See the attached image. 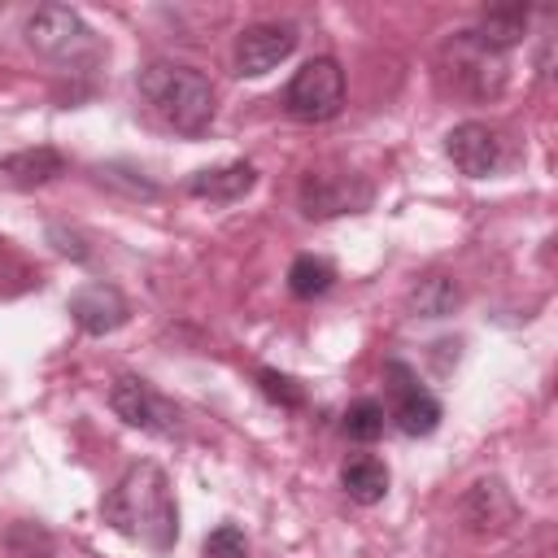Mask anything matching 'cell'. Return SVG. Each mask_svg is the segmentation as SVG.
I'll return each instance as SVG.
<instances>
[{
	"label": "cell",
	"mask_w": 558,
	"mask_h": 558,
	"mask_svg": "<svg viewBox=\"0 0 558 558\" xmlns=\"http://www.w3.org/2000/svg\"><path fill=\"white\" fill-rule=\"evenodd\" d=\"M384 423H388V414H384V405L371 401V397H362V401H353V405L344 410V436H349V440L371 445V440L384 436Z\"/></svg>",
	"instance_id": "cell-18"
},
{
	"label": "cell",
	"mask_w": 558,
	"mask_h": 558,
	"mask_svg": "<svg viewBox=\"0 0 558 558\" xmlns=\"http://www.w3.org/2000/svg\"><path fill=\"white\" fill-rule=\"evenodd\" d=\"M257 183V170L248 161H231V166H214V170H196L187 179V192L201 196V201H240L244 192H253Z\"/></svg>",
	"instance_id": "cell-14"
},
{
	"label": "cell",
	"mask_w": 558,
	"mask_h": 558,
	"mask_svg": "<svg viewBox=\"0 0 558 558\" xmlns=\"http://www.w3.org/2000/svg\"><path fill=\"white\" fill-rule=\"evenodd\" d=\"M201 558H248V541H244V532H240L235 523H218V527L205 536Z\"/></svg>",
	"instance_id": "cell-20"
},
{
	"label": "cell",
	"mask_w": 558,
	"mask_h": 558,
	"mask_svg": "<svg viewBox=\"0 0 558 558\" xmlns=\"http://www.w3.org/2000/svg\"><path fill=\"white\" fill-rule=\"evenodd\" d=\"M131 305L126 296L113 288V283H83L74 296H70V318L78 323V331L87 336H109L126 323Z\"/></svg>",
	"instance_id": "cell-11"
},
{
	"label": "cell",
	"mask_w": 558,
	"mask_h": 558,
	"mask_svg": "<svg viewBox=\"0 0 558 558\" xmlns=\"http://www.w3.org/2000/svg\"><path fill=\"white\" fill-rule=\"evenodd\" d=\"M371 183L362 174H323L310 170L301 179V214L305 218H336V214H362L371 205Z\"/></svg>",
	"instance_id": "cell-7"
},
{
	"label": "cell",
	"mask_w": 558,
	"mask_h": 558,
	"mask_svg": "<svg viewBox=\"0 0 558 558\" xmlns=\"http://www.w3.org/2000/svg\"><path fill=\"white\" fill-rule=\"evenodd\" d=\"M340 105H344V70L336 57H310L283 92V109L296 122H327L340 113Z\"/></svg>",
	"instance_id": "cell-4"
},
{
	"label": "cell",
	"mask_w": 558,
	"mask_h": 558,
	"mask_svg": "<svg viewBox=\"0 0 558 558\" xmlns=\"http://www.w3.org/2000/svg\"><path fill=\"white\" fill-rule=\"evenodd\" d=\"M449 57H453V87L458 92H471V96H497L501 92V83H506V52L488 48L475 31L453 35Z\"/></svg>",
	"instance_id": "cell-6"
},
{
	"label": "cell",
	"mask_w": 558,
	"mask_h": 558,
	"mask_svg": "<svg viewBox=\"0 0 558 558\" xmlns=\"http://www.w3.org/2000/svg\"><path fill=\"white\" fill-rule=\"evenodd\" d=\"M458 514L471 532H506L514 523V497L501 480H475L458 501Z\"/></svg>",
	"instance_id": "cell-12"
},
{
	"label": "cell",
	"mask_w": 558,
	"mask_h": 558,
	"mask_svg": "<svg viewBox=\"0 0 558 558\" xmlns=\"http://www.w3.org/2000/svg\"><path fill=\"white\" fill-rule=\"evenodd\" d=\"M458 301H462V292H458V283L449 275H423L410 288V310L418 318H445V314L458 310Z\"/></svg>",
	"instance_id": "cell-16"
},
{
	"label": "cell",
	"mask_w": 558,
	"mask_h": 558,
	"mask_svg": "<svg viewBox=\"0 0 558 558\" xmlns=\"http://www.w3.org/2000/svg\"><path fill=\"white\" fill-rule=\"evenodd\" d=\"M445 153L466 179H488L506 161V140L488 122H458L445 135Z\"/></svg>",
	"instance_id": "cell-9"
},
{
	"label": "cell",
	"mask_w": 558,
	"mask_h": 558,
	"mask_svg": "<svg viewBox=\"0 0 558 558\" xmlns=\"http://www.w3.org/2000/svg\"><path fill=\"white\" fill-rule=\"evenodd\" d=\"M388 375L397 379V405H392V423L405 436H432L440 427V401L410 375V366L388 362Z\"/></svg>",
	"instance_id": "cell-10"
},
{
	"label": "cell",
	"mask_w": 558,
	"mask_h": 558,
	"mask_svg": "<svg viewBox=\"0 0 558 558\" xmlns=\"http://www.w3.org/2000/svg\"><path fill=\"white\" fill-rule=\"evenodd\" d=\"M22 35L52 65H92L100 57L96 31L70 4H44V9H35L26 17V26H22Z\"/></svg>",
	"instance_id": "cell-3"
},
{
	"label": "cell",
	"mask_w": 558,
	"mask_h": 558,
	"mask_svg": "<svg viewBox=\"0 0 558 558\" xmlns=\"http://www.w3.org/2000/svg\"><path fill=\"white\" fill-rule=\"evenodd\" d=\"M296 26L292 22H253L235 35V74L240 78H262L270 74L283 57L296 52Z\"/></svg>",
	"instance_id": "cell-8"
},
{
	"label": "cell",
	"mask_w": 558,
	"mask_h": 558,
	"mask_svg": "<svg viewBox=\"0 0 558 558\" xmlns=\"http://www.w3.org/2000/svg\"><path fill=\"white\" fill-rule=\"evenodd\" d=\"M340 488H344L357 506H375V501H384V493H388V466H384L379 458H353V462H344V471H340Z\"/></svg>",
	"instance_id": "cell-15"
},
{
	"label": "cell",
	"mask_w": 558,
	"mask_h": 558,
	"mask_svg": "<svg viewBox=\"0 0 558 558\" xmlns=\"http://www.w3.org/2000/svg\"><path fill=\"white\" fill-rule=\"evenodd\" d=\"M257 388L275 401V405H283V410H301L305 405V388L292 379V375H283V371H257Z\"/></svg>",
	"instance_id": "cell-19"
},
{
	"label": "cell",
	"mask_w": 558,
	"mask_h": 558,
	"mask_svg": "<svg viewBox=\"0 0 558 558\" xmlns=\"http://www.w3.org/2000/svg\"><path fill=\"white\" fill-rule=\"evenodd\" d=\"M48 235H52V240H57V248H61V253H70V257H78V262H83V257H87V248H83V244H78V235H70V231H65V227H48Z\"/></svg>",
	"instance_id": "cell-21"
},
{
	"label": "cell",
	"mask_w": 558,
	"mask_h": 558,
	"mask_svg": "<svg viewBox=\"0 0 558 558\" xmlns=\"http://www.w3.org/2000/svg\"><path fill=\"white\" fill-rule=\"evenodd\" d=\"M331 283H336V266H331L327 257L301 253V257L288 266V292H292V296H301V301H314V296H323Z\"/></svg>",
	"instance_id": "cell-17"
},
{
	"label": "cell",
	"mask_w": 558,
	"mask_h": 558,
	"mask_svg": "<svg viewBox=\"0 0 558 558\" xmlns=\"http://www.w3.org/2000/svg\"><path fill=\"white\" fill-rule=\"evenodd\" d=\"M96 174H100V183H109V179H118V174H113V166H109V170L100 166ZM126 192H131V196H157V187H153L148 179H126Z\"/></svg>",
	"instance_id": "cell-22"
},
{
	"label": "cell",
	"mask_w": 558,
	"mask_h": 558,
	"mask_svg": "<svg viewBox=\"0 0 558 558\" xmlns=\"http://www.w3.org/2000/svg\"><path fill=\"white\" fill-rule=\"evenodd\" d=\"M109 405H113V414H118L126 427H140V432H148V436H174V432H179V405L166 401V397H161L148 379H140V375L113 379Z\"/></svg>",
	"instance_id": "cell-5"
},
{
	"label": "cell",
	"mask_w": 558,
	"mask_h": 558,
	"mask_svg": "<svg viewBox=\"0 0 558 558\" xmlns=\"http://www.w3.org/2000/svg\"><path fill=\"white\" fill-rule=\"evenodd\" d=\"M61 170H65V157L52 144H35V148H22V153L0 157V179L9 187H44Z\"/></svg>",
	"instance_id": "cell-13"
},
{
	"label": "cell",
	"mask_w": 558,
	"mask_h": 558,
	"mask_svg": "<svg viewBox=\"0 0 558 558\" xmlns=\"http://www.w3.org/2000/svg\"><path fill=\"white\" fill-rule=\"evenodd\" d=\"M100 514L113 532L148 545L153 554H166L179 541V506H174L170 480L157 462L126 466V475L100 501Z\"/></svg>",
	"instance_id": "cell-1"
},
{
	"label": "cell",
	"mask_w": 558,
	"mask_h": 558,
	"mask_svg": "<svg viewBox=\"0 0 558 558\" xmlns=\"http://www.w3.org/2000/svg\"><path fill=\"white\" fill-rule=\"evenodd\" d=\"M140 96L153 105V113L183 131L201 135L214 122V83L196 65H174V61H153L140 70Z\"/></svg>",
	"instance_id": "cell-2"
}]
</instances>
